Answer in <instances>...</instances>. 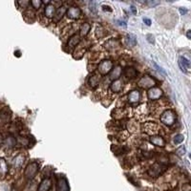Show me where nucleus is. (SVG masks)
<instances>
[{"label":"nucleus","instance_id":"f257e3e1","mask_svg":"<svg viewBox=\"0 0 191 191\" xmlns=\"http://www.w3.org/2000/svg\"><path fill=\"white\" fill-rule=\"evenodd\" d=\"M175 120H176V114L174 111H172V110H166L161 116L162 123H163L164 125H167V126H171V125L174 124Z\"/></svg>","mask_w":191,"mask_h":191},{"label":"nucleus","instance_id":"f03ea898","mask_svg":"<svg viewBox=\"0 0 191 191\" xmlns=\"http://www.w3.org/2000/svg\"><path fill=\"white\" fill-rule=\"evenodd\" d=\"M165 170H166L165 165H163L162 163H156L148 169L147 173L151 177H159L160 175L163 174Z\"/></svg>","mask_w":191,"mask_h":191},{"label":"nucleus","instance_id":"7ed1b4c3","mask_svg":"<svg viewBox=\"0 0 191 191\" xmlns=\"http://www.w3.org/2000/svg\"><path fill=\"white\" fill-rule=\"evenodd\" d=\"M38 169H39L38 163L37 162H33V163H31L30 164L27 165V167L25 169V172H24V175L28 180H31L37 175Z\"/></svg>","mask_w":191,"mask_h":191},{"label":"nucleus","instance_id":"20e7f679","mask_svg":"<svg viewBox=\"0 0 191 191\" xmlns=\"http://www.w3.org/2000/svg\"><path fill=\"white\" fill-rule=\"evenodd\" d=\"M112 68H113V63L111 60H103L99 63L98 67V70L99 75L102 76H105L107 74H109L112 71Z\"/></svg>","mask_w":191,"mask_h":191},{"label":"nucleus","instance_id":"39448f33","mask_svg":"<svg viewBox=\"0 0 191 191\" xmlns=\"http://www.w3.org/2000/svg\"><path fill=\"white\" fill-rule=\"evenodd\" d=\"M69 183L67 179L64 176H58V183H57V191H69Z\"/></svg>","mask_w":191,"mask_h":191},{"label":"nucleus","instance_id":"423d86ee","mask_svg":"<svg viewBox=\"0 0 191 191\" xmlns=\"http://www.w3.org/2000/svg\"><path fill=\"white\" fill-rule=\"evenodd\" d=\"M147 96L148 98L151 100H156V99H159L162 96H163V91L161 88L158 87H152L148 90L147 92Z\"/></svg>","mask_w":191,"mask_h":191},{"label":"nucleus","instance_id":"0eeeda50","mask_svg":"<svg viewBox=\"0 0 191 191\" xmlns=\"http://www.w3.org/2000/svg\"><path fill=\"white\" fill-rule=\"evenodd\" d=\"M154 85H155V80L152 79L148 76H145V77L142 78L141 80L138 81V86L142 87V88H148V87L152 88Z\"/></svg>","mask_w":191,"mask_h":191},{"label":"nucleus","instance_id":"6e6552de","mask_svg":"<svg viewBox=\"0 0 191 191\" xmlns=\"http://www.w3.org/2000/svg\"><path fill=\"white\" fill-rule=\"evenodd\" d=\"M66 13H67L68 18H70V19H78V17L80 16V14H81V11L78 7L69 8V10H67Z\"/></svg>","mask_w":191,"mask_h":191},{"label":"nucleus","instance_id":"1a4fd4ad","mask_svg":"<svg viewBox=\"0 0 191 191\" xmlns=\"http://www.w3.org/2000/svg\"><path fill=\"white\" fill-rule=\"evenodd\" d=\"M179 65L182 69V71L184 72V73H187L188 70L190 69V61L184 58V57H180L179 58Z\"/></svg>","mask_w":191,"mask_h":191},{"label":"nucleus","instance_id":"9d476101","mask_svg":"<svg viewBox=\"0 0 191 191\" xmlns=\"http://www.w3.org/2000/svg\"><path fill=\"white\" fill-rule=\"evenodd\" d=\"M99 80H100V75L99 74H97V73L92 74L91 77L89 78V80H88L90 87L96 88L97 86L98 85V83H99Z\"/></svg>","mask_w":191,"mask_h":191},{"label":"nucleus","instance_id":"9b49d317","mask_svg":"<svg viewBox=\"0 0 191 191\" xmlns=\"http://www.w3.org/2000/svg\"><path fill=\"white\" fill-rule=\"evenodd\" d=\"M51 187H52V180L47 178V179H44L40 183L38 191H49L51 189Z\"/></svg>","mask_w":191,"mask_h":191},{"label":"nucleus","instance_id":"f8f14e48","mask_svg":"<svg viewBox=\"0 0 191 191\" xmlns=\"http://www.w3.org/2000/svg\"><path fill=\"white\" fill-rule=\"evenodd\" d=\"M150 143L156 146H161V147H163L165 145V141L163 138L160 136H154V137H151L150 138Z\"/></svg>","mask_w":191,"mask_h":191},{"label":"nucleus","instance_id":"ddd939ff","mask_svg":"<svg viewBox=\"0 0 191 191\" xmlns=\"http://www.w3.org/2000/svg\"><path fill=\"white\" fill-rule=\"evenodd\" d=\"M110 89L115 93H119L121 90H123V81H121L119 78L114 80L113 83L110 85Z\"/></svg>","mask_w":191,"mask_h":191},{"label":"nucleus","instance_id":"4468645a","mask_svg":"<svg viewBox=\"0 0 191 191\" xmlns=\"http://www.w3.org/2000/svg\"><path fill=\"white\" fill-rule=\"evenodd\" d=\"M123 74L128 78H135L138 76V71L136 70L135 68H133V67H127V68L124 69Z\"/></svg>","mask_w":191,"mask_h":191},{"label":"nucleus","instance_id":"2eb2a0df","mask_svg":"<svg viewBox=\"0 0 191 191\" xmlns=\"http://www.w3.org/2000/svg\"><path fill=\"white\" fill-rule=\"evenodd\" d=\"M24 160H25V158H24L23 155H21V154L17 155L16 157L13 159V165L15 168H20V167L23 165L24 162H25Z\"/></svg>","mask_w":191,"mask_h":191},{"label":"nucleus","instance_id":"dca6fc26","mask_svg":"<svg viewBox=\"0 0 191 191\" xmlns=\"http://www.w3.org/2000/svg\"><path fill=\"white\" fill-rule=\"evenodd\" d=\"M66 12H67V9H66L65 6L59 7V8L58 9V11L56 12L55 15H54V17H55L54 21H55V22H58V21L62 18V16L64 15V13H65Z\"/></svg>","mask_w":191,"mask_h":191},{"label":"nucleus","instance_id":"f3484780","mask_svg":"<svg viewBox=\"0 0 191 191\" xmlns=\"http://www.w3.org/2000/svg\"><path fill=\"white\" fill-rule=\"evenodd\" d=\"M56 13V8L53 4L49 3L46 7H45V15L48 17V18H52V17H54Z\"/></svg>","mask_w":191,"mask_h":191},{"label":"nucleus","instance_id":"a211bd4d","mask_svg":"<svg viewBox=\"0 0 191 191\" xmlns=\"http://www.w3.org/2000/svg\"><path fill=\"white\" fill-rule=\"evenodd\" d=\"M80 40H81V38L79 37V34H74V36L71 37V38L69 39L68 46L70 47V48H74V47H76L80 42Z\"/></svg>","mask_w":191,"mask_h":191},{"label":"nucleus","instance_id":"6ab92c4d","mask_svg":"<svg viewBox=\"0 0 191 191\" xmlns=\"http://www.w3.org/2000/svg\"><path fill=\"white\" fill-rule=\"evenodd\" d=\"M128 100H129L130 103L138 102V100H140V93H138V91H136V90L130 92L129 95H128Z\"/></svg>","mask_w":191,"mask_h":191},{"label":"nucleus","instance_id":"aec40b11","mask_svg":"<svg viewBox=\"0 0 191 191\" xmlns=\"http://www.w3.org/2000/svg\"><path fill=\"white\" fill-rule=\"evenodd\" d=\"M125 42L127 44V46L129 47H134L137 45V38H136V36L133 33H130L126 37V39H125Z\"/></svg>","mask_w":191,"mask_h":191},{"label":"nucleus","instance_id":"412c9836","mask_svg":"<svg viewBox=\"0 0 191 191\" xmlns=\"http://www.w3.org/2000/svg\"><path fill=\"white\" fill-rule=\"evenodd\" d=\"M90 29H91L90 24H88V23H84V24L81 26L80 30H79V37H86V36H87V34H88Z\"/></svg>","mask_w":191,"mask_h":191},{"label":"nucleus","instance_id":"4be33fe9","mask_svg":"<svg viewBox=\"0 0 191 191\" xmlns=\"http://www.w3.org/2000/svg\"><path fill=\"white\" fill-rule=\"evenodd\" d=\"M8 172V165L4 159H0V175L5 176Z\"/></svg>","mask_w":191,"mask_h":191},{"label":"nucleus","instance_id":"5701e85b","mask_svg":"<svg viewBox=\"0 0 191 191\" xmlns=\"http://www.w3.org/2000/svg\"><path fill=\"white\" fill-rule=\"evenodd\" d=\"M120 75H121V68H120L119 66H117V67L114 69V70H113V72H112L110 78H111L112 79L116 80V79H118V78H119Z\"/></svg>","mask_w":191,"mask_h":191},{"label":"nucleus","instance_id":"b1692460","mask_svg":"<svg viewBox=\"0 0 191 191\" xmlns=\"http://www.w3.org/2000/svg\"><path fill=\"white\" fill-rule=\"evenodd\" d=\"M183 140H184V137H183V135H181V134L176 135V136L174 137V143H175V144H179V143H183Z\"/></svg>","mask_w":191,"mask_h":191},{"label":"nucleus","instance_id":"393cba45","mask_svg":"<svg viewBox=\"0 0 191 191\" xmlns=\"http://www.w3.org/2000/svg\"><path fill=\"white\" fill-rule=\"evenodd\" d=\"M41 4H42V2L40 1V0H33V1H31V5L34 9H39Z\"/></svg>","mask_w":191,"mask_h":191},{"label":"nucleus","instance_id":"a878e982","mask_svg":"<svg viewBox=\"0 0 191 191\" xmlns=\"http://www.w3.org/2000/svg\"><path fill=\"white\" fill-rule=\"evenodd\" d=\"M6 144H7L8 146H10V147H13V146H14V144H15V140H14L13 137H9L7 140H6Z\"/></svg>","mask_w":191,"mask_h":191},{"label":"nucleus","instance_id":"bb28decb","mask_svg":"<svg viewBox=\"0 0 191 191\" xmlns=\"http://www.w3.org/2000/svg\"><path fill=\"white\" fill-rule=\"evenodd\" d=\"M177 154L180 155V156H183L185 154V147L184 146H181L180 148L177 149Z\"/></svg>","mask_w":191,"mask_h":191},{"label":"nucleus","instance_id":"cd10ccee","mask_svg":"<svg viewBox=\"0 0 191 191\" xmlns=\"http://www.w3.org/2000/svg\"><path fill=\"white\" fill-rule=\"evenodd\" d=\"M154 65L156 66V68H157V70H158L159 72H161V73H163V75H165V72H164V71L163 70V69H162L161 67H159V66H158L157 64H156V63H154Z\"/></svg>","mask_w":191,"mask_h":191},{"label":"nucleus","instance_id":"c85d7f7f","mask_svg":"<svg viewBox=\"0 0 191 191\" xmlns=\"http://www.w3.org/2000/svg\"><path fill=\"white\" fill-rule=\"evenodd\" d=\"M143 21H144V23H145L146 25H148V26L151 25V20H150V19H148V18H143Z\"/></svg>","mask_w":191,"mask_h":191},{"label":"nucleus","instance_id":"c756f323","mask_svg":"<svg viewBox=\"0 0 191 191\" xmlns=\"http://www.w3.org/2000/svg\"><path fill=\"white\" fill-rule=\"evenodd\" d=\"M118 25H119V26H123L124 28L126 27V23H125L124 21H121V20H118Z\"/></svg>","mask_w":191,"mask_h":191},{"label":"nucleus","instance_id":"7c9ffc66","mask_svg":"<svg viewBox=\"0 0 191 191\" xmlns=\"http://www.w3.org/2000/svg\"><path fill=\"white\" fill-rule=\"evenodd\" d=\"M180 12H181V13H182V14H184V13H186L187 11H186V10H183V9H180Z\"/></svg>","mask_w":191,"mask_h":191},{"label":"nucleus","instance_id":"2f4dec72","mask_svg":"<svg viewBox=\"0 0 191 191\" xmlns=\"http://www.w3.org/2000/svg\"><path fill=\"white\" fill-rule=\"evenodd\" d=\"M131 10H132V12H133V13L136 14V9H135V7H134V6H132V7H131Z\"/></svg>","mask_w":191,"mask_h":191},{"label":"nucleus","instance_id":"473e14b6","mask_svg":"<svg viewBox=\"0 0 191 191\" xmlns=\"http://www.w3.org/2000/svg\"><path fill=\"white\" fill-rule=\"evenodd\" d=\"M186 36H187V38H189V39H190V31H188V32H187Z\"/></svg>","mask_w":191,"mask_h":191}]
</instances>
